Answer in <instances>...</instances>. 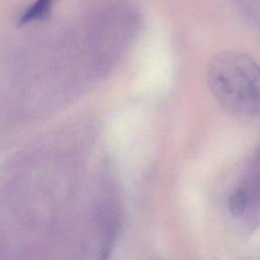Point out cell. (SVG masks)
<instances>
[{
    "instance_id": "cell-1",
    "label": "cell",
    "mask_w": 260,
    "mask_h": 260,
    "mask_svg": "<svg viewBox=\"0 0 260 260\" xmlns=\"http://www.w3.org/2000/svg\"><path fill=\"white\" fill-rule=\"evenodd\" d=\"M207 83L217 103L242 119H260V65L237 52L216 55L207 67Z\"/></svg>"
},
{
    "instance_id": "cell-2",
    "label": "cell",
    "mask_w": 260,
    "mask_h": 260,
    "mask_svg": "<svg viewBox=\"0 0 260 260\" xmlns=\"http://www.w3.org/2000/svg\"><path fill=\"white\" fill-rule=\"evenodd\" d=\"M229 210L246 230L260 226V150L229 196Z\"/></svg>"
},
{
    "instance_id": "cell-3",
    "label": "cell",
    "mask_w": 260,
    "mask_h": 260,
    "mask_svg": "<svg viewBox=\"0 0 260 260\" xmlns=\"http://www.w3.org/2000/svg\"><path fill=\"white\" fill-rule=\"evenodd\" d=\"M55 1L56 0H36L22 12L18 19V23L24 25L46 18L52 10Z\"/></svg>"
},
{
    "instance_id": "cell-4",
    "label": "cell",
    "mask_w": 260,
    "mask_h": 260,
    "mask_svg": "<svg viewBox=\"0 0 260 260\" xmlns=\"http://www.w3.org/2000/svg\"><path fill=\"white\" fill-rule=\"evenodd\" d=\"M239 1H242V0H239Z\"/></svg>"
}]
</instances>
